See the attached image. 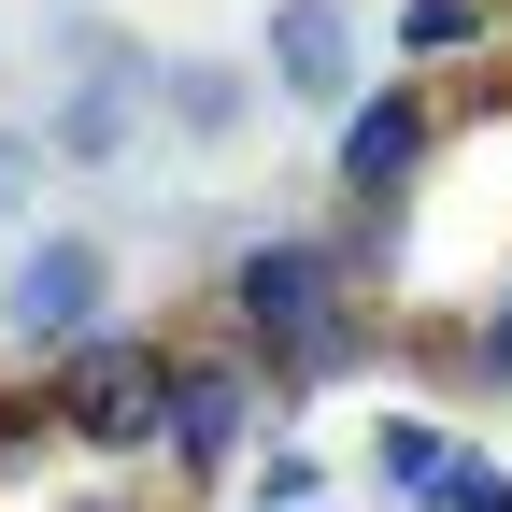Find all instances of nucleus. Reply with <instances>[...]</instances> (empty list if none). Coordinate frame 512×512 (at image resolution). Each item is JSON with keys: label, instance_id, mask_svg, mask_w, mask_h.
Segmentation results:
<instances>
[{"label": "nucleus", "instance_id": "2eb2a0df", "mask_svg": "<svg viewBox=\"0 0 512 512\" xmlns=\"http://www.w3.org/2000/svg\"><path fill=\"white\" fill-rule=\"evenodd\" d=\"M43 128H0V228H29V200H43Z\"/></svg>", "mask_w": 512, "mask_h": 512}, {"label": "nucleus", "instance_id": "f03ea898", "mask_svg": "<svg viewBox=\"0 0 512 512\" xmlns=\"http://www.w3.org/2000/svg\"><path fill=\"white\" fill-rule=\"evenodd\" d=\"M43 413H57V441L72 456H100V470H128V456H157V427H171V342L157 328H86V342H57L43 370Z\"/></svg>", "mask_w": 512, "mask_h": 512}, {"label": "nucleus", "instance_id": "1a4fd4ad", "mask_svg": "<svg viewBox=\"0 0 512 512\" xmlns=\"http://www.w3.org/2000/svg\"><path fill=\"white\" fill-rule=\"evenodd\" d=\"M384 43H399L413 72H484V57L512 43V0H399Z\"/></svg>", "mask_w": 512, "mask_h": 512}, {"label": "nucleus", "instance_id": "dca6fc26", "mask_svg": "<svg viewBox=\"0 0 512 512\" xmlns=\"http://www.w3.org/2000/svg\"><path fill=\"white\" fill-rule=\"evenodd\" d=\"M72 512H157V498H114V484H86V498H72Z\"/></svg>", "mask_w": 512, "mask_h": 512}, {"label": "nucleus", "instance_id": "ddd939ff", "mask_svg": "<svg viewBox=\"0 0 512 512\" xmlns=\"http://www.w3.org/2000/svg\"><path fill=\"white\" fill-rule=\"evenodd\" d=\"M43 456H57V413H43V384H0V498H15Z\"/></svg>", "mask_w": 512, "mask_h": 512}, {"label": "nucleus", "instance_id": "423d86ee", "mask_svg": "<svg viewBox=\"0 0 512 512\" xmlns=\"http://www.w3.org/2000/svg\"><path fill=\"white\" fill-rule=\"evenodd\" d=\"M256 413H271V384H256L242 342H171V427H157V456L185 484H228L256 456Z\"/></svg>", "mask_w": 512, "mask_h": 512}, {"label": "nucleus", "instance_id": "39448f33", "mask_svg": "<svg viewBox=\"0 0 512 512\" xmlns=\"http://www.w3.org/2000/svg\"><path fill=\"white\" fill-rule=\"evenodd\" d=\"M114 328V242L100 228H29L15 256H0V342L15 356H57V342H86Z\"/></svg>", "mask_w": 512, "mask_h": 512}, {"label": "nucleus", "instance_id": "6e6552de", "mask_svg": "<svg viewBox=\"0 0 512 512\" xmlns=\"http://www.w3.org/2000/svg\"><path fill=\"white\" fill-rule=\"evenodd\" d=\"M256 100H271L256 57H157V128L200 143V157H242L256 143Z\"/></svg>", "mask_w": 512, "mask_h": 512}, {"label": "nucleus", "instance_id": "7ed1b4c3", "mask_svg": "<svg viewBox=\"0 0 512 512\" xmlns=\"http://www.w3.org/2000/svg\"><path fill=\"white\" fill-rule=\"evenodd\" d=\"M143 143H157V43H143V29H100V15H57L43 157H57V171H128Z\"/></svg>", "mask_w": 512, "mask_h": 512}, {"label": "nucleus", "instance_id": "f3484780", "mask_svg": "<svg viewBox=\"0 0 512 512\" xmlns=\"http://www.w3.org/2000/svg\"><path fill=\"white\" fill-rule=\"evenodd\" d=\"M299 512H342V498H299Z\"/></svg>", "mask_w": 512, "mask_h": 512}, {"label": "nucleus", "instance_id": "4468645a", "mask_svg": "<svg viewBox=\"0 0 512 512\" xmlns=\"http://www.w3.org/2000/svg\"><path fill=\"white\" fill-rule=\"evenodd\" d=\"M299 498H328V470H313L299 441H256L242 456V512H299Z\"/></svg>", "mask_w": 512, "mask_h": 512}, {"label": "nucleus", "instance_id": "f8f14e48", "mask_svg": "<svg viewBox=\"0 0 512 512\" xmlns=\"http://www.w3.org/2000/svg\"><path fill=\"white\" fill-rule=\"evenodd\" d=\"M456 384H470V399H512V285L456 328Z\"/></svg>", "mask_w": 512, "mask_h": 512}, {"label": "nucleus", "instance_id": "9b49d317", "mask_svg": "<svg viewBox=\"0 0 512 512\" xmlns=\"http://www.w3.org/2000/svg\"><path fill=\"white\" fill-rule=\"evenodd\" d=\"M413 512H512V456H484V441H456V456H441V484H427Z\"/></svg>", "mask_w": 512, "mask_h": 512}, {"label": "nucleus", "instance_id": "9d476101", "mask_svg": "<svg viewBox=\"0 0 512 512\" xmlns=\"http://www.w3.org/2000/svg\"><path fill=\"white\" fill-rule=\"evenodd\" d=\"M441 456H456V427H441V413H384V427H370V484H384V498H427Z\"/></svg>", "mask_w": 512, "mask_h": 512}, {"label": "nucleus", "instance_id": "20e7f679", "mask_svg": "<svg viewBox=\"0 0 512 512\" xmlns=\"http://www.w3.org/2000/svg\"><path fill=\"white\" fill-rule=\"evenodd\" d=\"M328 128H342V143H328L342 214H399L413 185L441 171V143H456V114H441V86H427V72H399V86H356Z\"/></svg>", "mask_w": 512, "mask_h": 512}, {"label": "nucleus", "instance_id": "f257e3e1", "mask_svg": "<svg viewBox=\"0 0 512 512\" xmlns=\"http://www.w3.org/2000/svg\"><path fill=\"white\" fill-rule=\"evenodd\" d=\"M214 313H228V342L256 356L271 399H313V384H342V370L370 356V285L342 271L328 228H256V242L228 256Z\"/></svg>", "mask_w": 512, "mask_h": 512}, {"label": "nucleus", "instance_id": "0eeeda50", "mask_svg": "<svg viewBox=\"0 0 512 512\" xmlns=\"http://www.w3.org/2000/svg\"><path fill=\"white\" fill-rule=\"evenodd\" d=\"M256 72H271V100H299V114H342L370 86V15H356V0H271Z\"/></svg>", "mask_w": 512, "mask_h": 512}]
</instances>
